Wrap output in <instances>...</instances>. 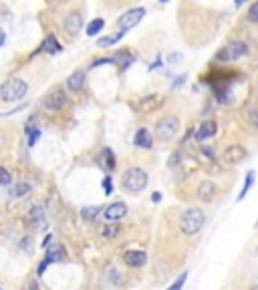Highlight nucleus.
Wrapping results in <instances>:
<instances>
[{
	"label": "nucleus",
	"mask_w": 258,
	"mask_h": 290,
	"mask_svg": "<svg viewBox=\"0 0 258 290\" xmlns=\"http://www.w3.org/2000/svg\"><path fill=\"white\" fill-rule=\"evenodd\" d=\"M204 224H206V214H204L202 208H186L180 216V232L184 236H196V234L202 232Z\"/></svg>",
	"instance_id": "nucleus-1"
},
{
	"label": "nucleus",
	"mask_w": 258,
	"mask_h": 290,
	"mask_svg": "<svg viewBox=\"0 0 258 290\" xmlns=\"http://www.w3.org/2000/svg\"><path fill=\"white\" fill-rule=\"evenodd\" d=\"M147 184H149V175L141 168H129L121 175V189L125 193H131V196L141 193L147 188Z\"/></svg>",
	"instance_id": "nucleus-2"
},
{
	"label": "nucleus",
	"mask_w": 258,
	"mask_h": 290,
	"mask_svg": "<svg viewBox=\"0 0 258 290\" xmlns=\"http://www.w3.org/2000/svg\"><path fill=\"white\" fill-rule=\"evenodd\" d=\"M26 93H29V85H26V81H22L18 77H12V79L4 81V85L0 87V97H2L4 103L20 101L26 97Z\"/></svg>",
	"instance_id": "nucleus-3"
},
{
	"label": "nucleus",
	"mask_w": 258,
	"mask_h": 290,
	"mask_svg": "<svg viewBox=\"0 0 258 290\" xmlns=\"http://www.w3.org/2000/svg\"><path fill=\"white\" fill-rule=\"evenodd\" d=\"M246 54H248V45L244 40H234V43L222 47L214 54V59L218 63H234V61H240L242 57H246Z\"/></svg>",
	"instance_id": "nucleus-4"
},
{
	"label": "nucleus",
	"mask_w": 258,
	"mask_h": 290,
	"mask_svg": "<svg viewBox=\"0 0 258 290\" xmlns=\"http://www.w3.org/2000/svg\"><path fill=\"white\" fill-rule=\"evenodd\" d=\"M180 131V119L175 115H166L157 119L155 123V139L159 141H172Z\"/></svg>",
	"instance_id": "nucleus-5"
},
{
	"label": "nucleus",
	"mask_w": 258,
	"mask_h": 290,
	"mask_svg": "<svg viewBox=\"0 0 258 290\" xmlns=\"http://www.w3.org/2000/svg\"><path fill=\"white\" fill-rule=\"evenodd\" d=\"M145 17V8L138 6V8H129L127 12H123L119 18H117V26L119 31H129L133 26H138L141 22V18Z\"/></svg>",
	"instance_id": "nucleus-6"
},
{
	"label": "nucleus",
	"mask_w": 258,
	"mask_h": 290,
	"mask_svg": "<svg viewBox=\"0 0 258 290\" xmlns=\"http://www.w3.org/2000/svg\"><path fill=\"white\" fill-rule=\"evenodd\" d=\"M67 105V95L63 89L55 87L51 89L45 97H43V107L49 109V111H61V109Z\"/></svg>",
	"instance_id": "nucleus-7"
},
{
	"label": "nucleus",
	"mask_w": 258,
	"mask_h": 290,
	"mask_svg": "<svg viewBox=\"0 0 258 290\" xmlns=\"http://www.w3.org/2000/svg\"><path fill=\"white\" fill-rule=\"evenodd\" d=\"M246 157H248V151L244 149L242 145H228V147L224 149V155H222V159H224L228 165H238V163H242Z\"/></svg>",
	"instance_id": "nucleus-8"
},
{
	"label": "nucleus",
	"mask_w": 258,
	"mask_h": 290,
	"mask_svg": "<svg viewBox=\"0 0 258 290\" xmlns=\"http://www.w3.org/2000/svg\"><path fill=\"white\" fill-rule=\"evenodd\" d=\"M216 193H218V188H216L214 182H210V179H204V182H200L198 189H196V198L204 204H210L216 200Z\"/></svg>",
	"instance_id": "nucleus-9"
},
{
	"label": "nucleus",
	"mask_w": 258,
	"mask_h": 290,
	"mask_svg": "<svg viewBox=\"0 0 258 290\" xmlns=\"http://www.w3.org/2000/svg\"><path fill=\"white\" fill-rule=\"evenodd\" d=\"M164 105V95H147V97H141V101L138 103V109L139 113H154L157 109Z\"/></svg>",
	"instance_id": "nucleus-10"
},
{
	"label": "nucleus",
	"mask_w": 258,
	"mask_h": 290,
	"mask_svg": "<svg viewBox=\"0 0 258 290\" xmlns=\"http://www.w3.org/2000/svg\"><path fill=\"white\" fill-rule=\"evenodd\" d=\"M103 216L107 222H119V220H123L127 216V205L123 202H113L103 210Z\"/></svg>",
	"instance_id": "nucleus-11"
},
{
	"label": "nucleus",
	"mask_w": 258,
	"mask_h": 290,
	"mask_svg": "<svg viewBox=\"0 0 258 290\" xmlns=\"http://www.w3.org/2000/svg\"><path fill=\"white\" fill-rule=\"evenodd\" d=\"M216 133H218V123H216L214 119H208L196 129L194 137H196V141H206V139H210V137H214Z\"/></svg>",
	"instance_id": "nucleus-12"
},
{
	"label": "nucleus",
	"mask_w": 258,
	"mask_h": 290,
	"mask_svg": "<svg viewBox=\"0 0 258 290\" xmlns=\"http://www.w3.org/2000/svg\"><path fill=\"white\" fill-rule=\"evenodd\" d=\"M123 262L129 268H143L147 264V254L143 250H127L123 254Z\"/></svg>",
	"instance_id": "nucleus-13"
},
{
	"label": "nucleus",
	"mask_w": 258,
	"mask_h": 290,
	"mask_svg": "<svg viewBox=\"0 0 258 290\" xmlns=\"http://www.w3.org/2000/svg\"><path fill=\"white\" fill-rule=\"evenodd\" d=\"M133 143H135V147H139V149H152L154 147V135L149 133V129L139 127L138 131H135Z\"/></svg>",
	"instance_id": "nucleus-14"
},
{
	"label": "nucleus",
	"mask_w": 258,
	"mask_h": 290,
	"mask_svg": "<svg viewBox=\"0 0 258 290\" xmlns=\"http://www.w3.org/2000/svg\"><path fill=\"white\" fill-rule=\"evenodd\" d=\"M81 26H83V15L81 12H71L69 17L65 18V31L69 33V34H77L81 33Z\"/></svg>",
	"instance_id": "nucleus-15"
},
{
	"label": "nucleus",
	"mask_w": 258,
	"mask_h": 290,
	"mask_svg": "<svg viewBox=\"0 0 258 290\" xmlns=\"http://www.w3.org/2000/svg\"><path fill=\"white\" fill-rule=\"evenodd\" d=\"M65 258H67V250H65V248L61 244H51L47 248V254H45L43 260H47L49 264H55V262H61Z\"/></svg>",
	"instance_id": "nucleus-16"
},
{
	"label": "nucleus",
	"mask_w": 258,
	"mask_h": 290,
	"mask_svg": "<svg viewBox=\"0 0 258 290\" xmlns=\"http://www.w3.org/2000/svg\"><path fill=\"white\" fill-rule=\"evenodd\" d=\"M85 81H87L85 71H81V68H79V71L69 75V79H67V87H69V91H73V93H79L81 89L85 87Z\"/></svg>",
	"instance_id": "nucleus-17"
},
{
	"label": "nucleus",
	"mask_w": 258,
	"mask_h": 290,
	"mask_svg": "<svg viewBox=\"0 0 258 290\" xmlns=\"http://www.w3.org/2000/svg\"><path fill=\"white\" fill-rule=\"evenodd\" d=\"M111 61H113V65H119L121 71H125V68L131 67V63L135 61V54H131L129 51H119L111 57Z\"/></svg>",
	"instance_id": "nucleus-18"
},
{
	"label": "nucleus",
	"mask_w": 258,
	"mask_h": 290,
	"mask_svg": "<svg viewBox=\"0 0 258 290\" xmlns=\"http://www.w3.org/2000/svg\"><path fill=\"white\" fill-rule=\"evenodd\" d=\"M63 51V45L57 40V36L55 34H49L47 38H45V43L40 45V52H49V54H57V52H61Z\"/></svg>",
	"instance_id": "nucleus-19"
},
{
	"label": "nucleus",
	"mask_w": 258,
	"mask_h": 290,
	"mask_svg": "<svg viewBox=\"0 0 258 290\" xmlns=\"http://www.w3.org/2000/svg\"><path fill=\"white\" fill-rule=\"evenodd\" d=\"M31 184H26V182H17V184H10V198H24L26 193H31Z\"/></svg>",
	"instance_id": "nucleus-20"
},
{
	"label": "nucleus",
	"mask_w": 258,
	"mask_h": 290,
	"mask_svg": "<svg viewBox=\"0 0 258 290\" xmlns=\"http://www.w3.org/2000/svg\"><path fill=\"white\" fill-rule=\"evenodd\" d=\"M101 205H87V208H81V218L85 220V222H95L99 216H101Z\"/></svg>",
	"instance_id": "nucleus-21"
},
{
	"label": "nucleus",
	"mask_w": 258,
	"mask_h": 290,
	"mask_svg": "<svg viewBox=\"0 0 258 290\" xmlns=\"http://www.w3.org/2000/svg\"><path fill=\"white\" fill-rule=\"evenodd\" d=\"M101 159H103V168H105V171H113L115 170V165H117V161H115V154L109 149V147H105L103 151H101Z\"/></svg>",
	"instance_id": "nucleus-22"
},
{
	"label": "nucleus",
	"mask_w": 258,
	"mask_h": 290,
	"mask_svg": "<svg viewBox=\"0 0 258 290\" xmlns=\"http://www.w3.org/2000/svg\"><path fill=\"white\" fill-rule=\"evenodd\" d=\"M123 34H125V31H117L115 34H109V36H101L99 40H97V47L99 49H105V47H113V45H117L121 38H123Z\"/></svg>",
	"instance_id": "nucleus-23"
},
{
	"label": "nucleus",
	"mask_w": 258,
	"mask_h": 290,
	"mask_svg": "<svg viewBox=\"0 0 258 290\" xmlns=\"http://www.w3.org/2000/svg\"><path fill=\"white\" fill-rule=\"evenodd\" d=\"M119 230H121V226H119L117 222H109V224H105V226L101 228V236H103L105 240H113V238H117Z\"/></svg>",
	"instance_id": "nucleus-24"
},
{
	"label": "nucleus",
	"mask_w": 258,
	"mask_h": 290,
	"mask_svg": "<svg viewBox=\"0 0 258 290\" xmlns=\"http://www.w3.org/2000/svg\"><path fill=\"white\" fill-rule=\"evenodd\" d=\"M254 179H256V171H248V175H246V179H244V186H242V189H240V193H238V202H242L244 198L248 196V191H250V188L254 186Z\"/></svg>",
	"instance_id": "nucleus-25"
},
{
	"label": "nucleus",
	"mask_w": 258,
	"mask_h": 290,
	"mask_svg": "<svg viewBox=\"0 0 258 290\" xmlns=\"http://www.w3.org/2000/svg\"><path fill=\"white\" fill-rule=\"evenodd\" d=\"M105 26V20L103 18H93L89 24H87V36H97Z\"/></svg>",
	"instance_id": "nucleus-26"
},
{
	"label": "nucleus",
	"mask_w": 258,
	"mask_h": 290,
	"mask_svg": "<svg viewBox=\"0 0 258 290\" xmlns=\"http://www.w3.org/2000/svg\"><path fill=\"white\" fill-rule=\"evenodd\" d=\"M29 216L34 220V222H38V224H43L45 222V210L40 208V205H31V212H29Z\"/></svg>",
	"instance_id": "nucleus-27"
},
{
	"label": "nucleus",
	"mask_w": 258,
	"mask_h": 290,
	"mask_svg": "<svg viewBox=\"0 0 258 290\" xmlns=\"http://www.w3.org/2000/svg\"><path fill=\"white\" fill-rule=\"evenodd\" d=\"M186 280H188V272H182V274L178 276V278L173 280V284H172L168 290H182V288H184V284H186Z\"/></svg>",
	"instance_id": "nucleus-28"
},
{
	"label": "nucleus",
	"mask_w": 258,
	"mask_h": 290,
	"mask_svg": "<svg viewBox=\"0 0 258 290\" xmlns=\"http://www.w3.org/2000/svg\"><path fill=\"white\" fill-rule=\"evenodd\" d=\"M26 135H29V147H33L36 143V139L40 137V129L36 127H26Z\"/></svg>",
	"instance_id": "nucleus-29"
},
{
	"label": "nucleus",
	"mask_w": 258,
	"mask_h": 290,
	"mask_svg": "<svg viewBox=\"0 0 258 290\" xmlns=\"http://www.w3.org/2000/svg\"><path fill=\"white\" fill-rule=\"evenodd\" d=\"M12 184V175H10V171L6 170V168H2L0 165V186H10Z\"/></svg>",
	"instance_id": "nucleus-30"
},
{
	"label": "nucleus",
	"mask_w": 258,
	"mask_h": 290,
	"mask_svg": "<svg viewBox=\"0 0 258 290\" xmlns=\"http://www.w3.org/2000/svg\"><path fill=\"white\" fill-rule=\"evenodd\" d=\"M248 20L258 24V0H256V2H252L250 8H248Z\"/></svg>",
	"instance_id": "nucleus-31"
},
{
	"label": "nucleus",
	"mask_w": 258,
	"mask_h": 290,
	"mask_svg": "<svg viewBox=\"0 0 258 290\" xmlns=\"http://www.w3.org/2000/svg\"><path fill=\"white\" fill-rule=\"evenodd\" d=\"M103 191H105V196H111V193H113L111 175H105V177H103Z\"/></svg>",
	"instance_id": "nucleus-32"
},
{
	"label": "nucleus",
	"mask_w": 258,
	"mask_h": 290,
	"mask_svg": "<svg viewBox=\"0 0 258 290\" xmlns=\"http://www.w3.org/2000/svg\"><path fill=\"white\" fill-rule=\"evenodd\" d=\"M248 119L254 127H258V109H248Z\"/></svg>",
	"instance_id": "nucleus-33"
},
{
	"label": "nucleus",
	"mask_w": 258,
	"mask_h": 290,
	"mask_svg": "<svg viewBox=\"0 0 258 290\" xmlns=\"http://www.w3.org/2000/svg\"><path fill=\"white\" fill-rule=\"evenodd\" d=\"M107 63H111V65H113V61H111V57H105V59H95V61H93V63H91L89 67L93 68V67H101V65H107Z\"/></svg>",
	"instance_id": "nucleus-34"
},
{
	"label": "nucleus",
	"mask_w": 258,
	"mask_h": 290,
	"mask_svg": "<svg viewBox=\"0 0 258 290\" xmlns=\"http://www.w3.org/2000/svg\"><path fill=\"white\" fill-rule=\"evenodd\" d=\"M49 266H51L49 262H47V260H43V262H40V264L36 266V274H38V276H43V274H45V270H47Z\"/></svg>",
	"instance_id": "nucleus-35"
},
{
	"label": "nucleus",
	"mask_w": 258,
	"mask_h": 290,
	"mask_svg": "<svg viewBox=\"0 0 258 290\" xmlns=\"http://www.w3.org/2000/svg\"><path fill=\"white\" fill-rule=\"evenodd\" d=\"M109 280H111V282H115V284H121V278H119V272H117V270L109 272Z\"/></svg>",
	"instance_id": "nucleus-36"
},
{
	"label": "nucleus",
	"mask_w": 258,
	"mask_h": 290,
	"mask_svg": "<svg viewBox=\"0 0 258 290\" xmlns=\"http://www.w3.org/2000/svg\"><path fill=\"white\" fill-rule=\"evenodd\" d=\"M168 61H170V63H178V61H182V54H180V52H173V54H170Z\"/></svg>",
	"instance_id": "nucleus-37"
},
{
	"label": "nucleus",
	"mask_w": 258,
	"mask_h": 290,
	"mask_svg": "<svg viewBox=\"0 0 258 290\" xmlns=\"http://www.w3.org/2000/svg\"><path fill=\"white\" fill-rule=\"evenodd\" d=\"M184 81H186V75H182L180 79H175V83H173V87H182V85H184Z\"/></svg>",
	"instance_id": "nucleus-38"
},
{
	"label": "nucleus",
	"mask_w": 258,
	"mask_h": 290,
	"mask_svg": "<svg viewBox=\"0 0 258 290\" xmlns=\"http://www.w3.org/2000/svg\"><path fill=\"white\" fill-rule=\"evenodd\" d=\"M159 200H161V191H154V196H152V202H154V204H157Z\"/></svg>",
	"instance_id": "nucleus-39"
},
{
	"label": "nucleus",
	"mask_w": 258,
	"mask_h": 290,
	"mask_svg": "<svg viewBox=\"0 0 258 290\" xmlns=\"http://www.w3.org/2000/svg\"><path fill=\"white\" fill-rule=\"evenodd\" d=\"M161 67V59H157L154 65H149V71H155V68H159Z\"/></svg>",
	"instance_id": "nucleus-40"
},
{
	"label": "nucleus",
	"mask_w": 258,
	"mask_h": 290,
	"mask_svg": "<svg viewBox=\"0 0 258 290\" xmlns=\"http://www.w3.org/2000/svg\"><path fill=\"white\" fill-rule=\"evenodd\" d=\"M51 240H52V236H51V234H49V236H45V240H43V248H49Z\"/></svg>",
	"instance_id": "nucleus-41"
},
{
	"label": "nucleus",
	"mask_w": 258,
	"mask_h": 290,
	"mask_svg": "<svg viewBox=\"0 0 258 290\" xmlns=\"http://www.w3.org/2000/svg\"><path fill=\"white\" fill-rule=\"evenodd\" d=\"M4 38H6V34H4V31H2V29H0V47L4 45Z\"/></svg>",
	"instance_id": "nucleus-42"
},
{
	"label": "nucleus",
	"mask_w": 258,
	"mask_h": 290,
	"mask_svg": "<svg viewBox=\"0 0 258 290\" xmlns=\"http://www.w3.org/2000/svg\"><path fill=\"white\" fill-rule=\"evenodd\" d=\"M29 290H38V284H36V282H31V284H29Z\"/></svg>",
	"instance_id": "nucleus-43"
},
{
	"label": "nucleus",
	"mask_w": 258,
	"mask_h": 290,
	"mask_svg": "<svg viewBox=\"0 0 258 290\" xmlns=\"http://www.w3.org/2000/svg\"><path fill=\"white\" fill-rule=\"evenodd\" d=\"M244 2H246V0H236V4L240 6V4H244Z\"/></svg>",
	"instance_id": "nucleus-44"
},
{
	"label": "nucleus",
	"mask_w": 258,
	"mask_h": 290,
	"mask_svg": "<svg viewBox=\"0 0 258 290\" xmlns=\"http://www.w3.org/2000/svg\"><path fill=\"white\" fill-rule=\"evenodd\" d=\"M159 2H168V0H159Z\"/></svg>",
	"instance_id": "nucleus-45"
},
{
	"label": "nucleus",
	"mask_w": 258,
	"mask_h": 290,
	"mask_svg": "<svg viewBox=\"0 0 258 290\" xmlns=\"http://www.w3.org/2000/svg\"><path fill=\"white\" fill-rule=\"evenodd\" d=\"M0 290H2V288H0Z\"/></svg>",
	"instance_id": "nucleus-46"
}]
</instances>
